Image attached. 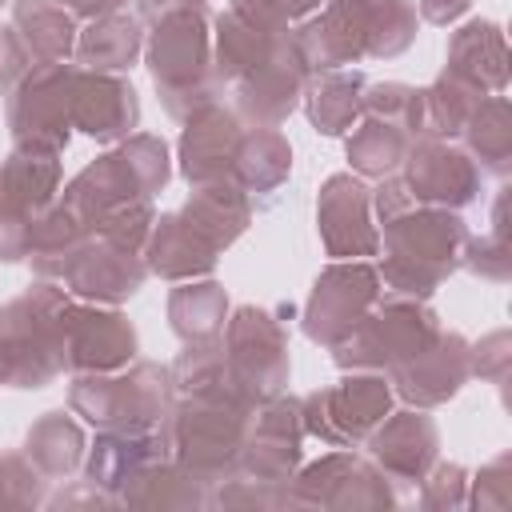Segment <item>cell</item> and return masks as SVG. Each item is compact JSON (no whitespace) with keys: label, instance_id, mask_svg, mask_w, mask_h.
Instances as JSON below:
<instances>
[{"label":"cell","instance_id":"6da1fadb","mask_svg":"<svg viewBox=\"0 0 512 512\" xmlns=\"http://www.w3.org/2000/svg\"><path fill=\"white\" fill-rule=\"evenodd\" d=\"M408 228L396 232L400 236V252L392 256V280L404 292H420L428 296L456 264L464 252V224L460 216L436 208V212H420L416 220H404Z\"/></svg>","mask_w":512,"mask_h":512},{"label":"cell","instance_id":"7a4b0ae2","mask_svg":"<svg viewBox=\"0 0 512 512\" xmlns=\"http://www.w3.org/2000/svg\"><path fill=\"white\" fill-rule=\"evenodd\" d=\"M484 184V172L456 148H444V144H420L412 152V176H408V188L412 200H432V204H468Z\"/></svg>","mask_w":512,"mask_h":512},{"label":"cell","instance_id":"3957f363","mask_svg":"<svg viewBox=\"0 0 512 512\" xmlns=\"http://www.w3.org/2000/svg\"><path fill=\"white\" fill-rule=\"evenodd\" d=\"M448 76L480 88V92H504L508 84V48L504 32L492 20H472L456 32L448 52Z\"/></svg>","mask_w":512,"mask_h":512},{"label":"cell","instance_id":"277c9868","mask_svg":"<svg viewBox=\"0 0 512 512\" xmlns=\"http://www.w3.org/2000/svg\"><path fill=\"white\" fill-rule=\"evenodd\" d=\"M472 372V352L460 336H436L420 356H416V368H404L400 372V388L404 396L420 400V404H440L448 400Z\"/></svg>","mask_w":512,"mask_h":512},{"label":"cell","instance_id":"5b68a950","mask_svg":"<svg viewBox=\"0 0 512 512\" xmlns=\"http://www.w3.org/2000/svg\"><path fill=\"white\" fill-rule=\"evenodd\" d=\"M464 136H468L472 156L480 160V172H496V176L508 172V164H512V112H508V100L500 92L484 96L472 108Z\"/></svg>","mask_w":512,"mask_h":512},{"label":"cell","instance_id":"8992f818","mask_svg":"<svg viewBox=\"0 0 512 512\" xmlns=\"http://www.w3.org/2000/svg\"><path fill=\"white\" fill-rule=\"evenodd\" d=\"M504 208H508V196L496 200L492 228L472 244V256H468L472 272H480L484 280H496V284L508 280V264H512V244H508V216H504Z\"/></svg>","mask_w":512,"mask_h":512},{"label":"cell","instance_id":"52a82bcc","mask_svg":"<svg viewBox=\"0 0 512 512\" xmlns=\"http://www.w3.org/2000/svg\"><path fill=\"white\" fill-rule=\"evenodd\" d=\"M480 492H476V504L480 508H508L512 500V484H508V456H496L488 468H480Z\"/></svg>","mask_w":512,"mask_h":512},{"label":"cell","instance_id":"ba28073f","mask_svg":"<svg viewBox=\"0 0 512 512\" xmlns=\"http://www.w3.org/2000/svg\"><path fill=\"white\" fill-rule=\"evenodd\" d=\"M476 368H480L484 380H492L496 388H504V380H508V332H492V336L480 340Z\"/></svg>","mask_w":512,"mask_h":512},{"label":"cell","instance_id":"9c48e42d","mask_svg":"<svg viewBox=\"0 0 512 512\" xmlns=\"http://www.w3.org/2000/svg\"><path fill=\"white\" fill-rule=\"evenodd\" d=\"M468 4H472V0H424V16H428L432 24H448V20H456Z\"/></svg>","mask_w":512,"mask_h":512}]
</instances>
